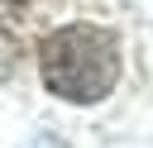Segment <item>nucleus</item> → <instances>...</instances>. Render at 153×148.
Returning a JSON list of instances; mask_svg holds the SVG:
<instances>
[{
	"label": "nucleus",
	"mask_w": 153,
	"mask_h": 148,
	"mask_svg": "<svg viewBox=\"0 0 153 148\" xmlns=\"http://www.w3.org/2000/svg\"><path fill=\"white\" fill-rule=\"evenodd\" d=\"M33 67L48 95L67 105H100L124 72V38L105 19H53L33 38Z\"/></svg>",
	"instance_id": "1"
},
{
	"label": "nucleus",
	"mask_w": 153,
	"mask_h": 148,
	"mask_svg": "<svg viewBox=\"0 0 153 148\" xmlns=\"http://www.w3.org/2000/svg\"><path fill=\"white\" fill-rule=\"evenodd\" d=\"M19 148H72V143H67V138H57V134H48V129H43V134H29V138H24V143H19Z\"/></svg>",
	"instance_id": "2"
}]
</instances>
